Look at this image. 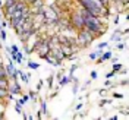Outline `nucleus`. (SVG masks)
<instances>
[{
	"label": "nucleus",
	"mask_w": 129,
	"mask_h": 120,
	"mask_svg": "<svg viewBox=\"0 0 129 120\" xmlns=\"http://www.w3.org/2000/svg\"><path fill=\"white\" fill-rule=\"evenodd\" d=\"M114 98H122V94H114Z\"/></svg>",
	"instance_id": "25"
},
{
	"label": "nucleus",
	"mask_w": 129,
	"mask_h": 120,
	"mask_svg": "<svg viewBox=\"0 0 129 120\" xmlns=\"http://www.w3.org/2000/svg\"><path fill=\"white\" fill-rule=\"evenodd\" d=\"M0 37H2V41L6 40V32L3 31V29H0Z\"/></svg>",
	"instance_id": "14"
},
{
	"label": "nucleus",
	"mask_w": 129,
	"mask_h": 120,
	"mask_svg": "<svg viewBox=\"0 0 129 120\" xmlns=\"http://www.w3.org/2000/svg\"><path fill=\"white\" fill-rule=\"evenodd\" d=\"M0 18H2V13H0Z\"/></svg>",
	"instance_id": "28"
},
{
	"label": "nucleus",
	"mask_w": 129,
	"mask_h": 120,
	"mask_svg": "<svg viewBox=\"0 0 129 120\" xmlns=\"http://www.w3.org/2000/svg\"><path fill=\"white\" fill-rule=\"evenodd\" d=\"M107 46H109L107 43H101V44L98 46V48H100V50H103V48H106V47H107Z\"/></svg>",
	"instance_id": "15"
},
{
	"label": "nucleus",
	"mask_w": 129,
	"mask_h": 120,
	"mask_svg": "<svg viewBox=\"0 0 129 120\" xmlns=\"http://www.w3.org/2000/svg\"><path fill=\"white\" fill-rule=\"evenodd\" d=\"M9 95V89L8 88H0V100L2 98H6Z\"/></svg>",
	"instance_id": "6"
},
{
	"label": "nucleus",
	"mask_w": 129,
	"mask_h": 120,
	"mask_svg": "<svg viewBox=\"0 0 129 120\" xmlns=\"http://www.w3.org/2000/svg\"><path fill=\"white\" fill-rule=\"evenodd\" d=\"M0 8H2V2H0Z\"/></svg>",
	"instance_id": "26"
},
{
	"label": "nucleus",
	"mask_w": 129,
	"mask_h": 120,
	"mask_svg": "<svg viewBox=\"0 0 129 120\" xmlns=\"http://www.w3.org/2000/svg\"><path fill=\"white\" fill-rule=\"evenodd\" d=\"M10 53H18L19 51V48H18V46H15V44H12V47H10V50H9Z\"/></svg>",
	"instance_id": "11"
},
{
	"label": "nucleus",
	"mask_w": 129,
	"mask_h": 120,
	"mask_svg": "<svg viewBox=\"0 0 129 120\" xmlns=\"http://www.w3.org/2000/svg\"><path fill=\"white\" fill-rule=\"evenodd\" d=\"M25 104V101L24 100H22V98H21V100H19V101H18V105H21V107H22V105Z\"/></svg>",
	"instance_id": "19"
},
{
	"label": "nucleus",
	"mask_w": 129,
	"mask_h": 120,
	"mask_svg": "<svg viewBox=\"0 0 129 120\" xmlns=\"http://www.w3.org/2000/svg\"><path fill=\"white\" fill-rule=\"evenodd\" d=\"M16 72V69L15 67H13V63H12V62H10V63L8 64V67H6V73H8L9 76H12V75H13V73Z\"/></svg>",
	"instance_id": "5"
},
{
	"label": "nucleus",
	"mask_w": 129,
	"mask_h": 120,
	"mask_svg": "<svg viewBox=\"0 0 129 120\" xmlns=\"http://www.w3.org/2000/svg\"><path fill=\"white\" fill-rule=\"evenodd\" d=\"M84 25H85V22H84L82 15H81L78 10H76V12H73L72 16H71V26H72L75 31H79V29L84 28Z\"/></svg>",
	"instance_id": "2"
},
{
	"label": "nucleus",
	"mask_w": 129,
	"mask_h": 120,
	"mask_svg": "<svg viewBox=\"0 0 129 120\" xmlns=\"http://www.w3.org/2000/svg\"><path fill=\"white\" fill-rule=\"evenodd\" d=\"M120 69H122V66H120V64H114V66H113V72H114V73H116V72H119Z\"/></svg>",
	"instance_id": "13"
},
{
	"label": "nucleus",
	"mask_w": 129,
	"mask_h": 120,
	"mask_svg": "<svg viewBox=\"0 0 129 120\" xmlns=\"http://www.w3.org/2000/svg\"><path fill=\"white\" fill-rule=\"evenodd\" d=\"M28 66H29V67H31V69H34V70H37V69H38V67H40V66H38V64H37V63H34V62H28Z\"/></svg>",
	"instance_id": "10"
},
{
	"label": "nucleus",
	"mask_w": 129,
	"mask_h": 120,
	"mask_svg": "<svg viewBox=\"0 0 129 120\" xmlns=\"http://www.w3.org/2000/svg\"><path fill=\"white\" fill-rule=\"evenodd\" d=\"M94 38H95V37H94V34H91L88 29L82 28V29H79L78 34H76V44L81 46V47H88L89 44L92 43Z\"/></svg>",
	"instance_id": "1"
},
{
	"label": "nucleus",
	"mask_w": 129,
	"mask_h": 120,
	"mask_svg": "<svg viewBox=\"0 0 129 120\" xmlns=\"http://www.w3.org/2000/svg\"><path fill=\"white\" fill-rule=\"evenodd\" d=\"M75 70H76V66H72V67H71V75H72Z\"/></svg>",
	"instance_id": "20"
},
{
	"label": "nucleus",
	"mask_w": 129,
	"mask_h": 120,
	"mask_svg": "<svg viewBox=\"0 0 129 120\" xmlns=\"http://www.w3.org/2000/svg\"><path fill=\"white\" fill-rule=\"evenodd\" d=\"M113 75H114V72H110V73H107V78H112Z\"/></svg>",
	"instance_id": "24"
},
{
	"label": "nucleus",
	"mask_w": 129,
	"mask_h": 120,
	"mask_svg": "<svg viewBox=\"0 0 129 120\" xmlns=\"http://www.w3.org/2000/svg\"><path fill=\"white\" fill-rule=\"evenodd\" d=\"M9 92H10V94H19V92H21V87H19V84H18V82H13V87H12V88H9Z\"/></svg>",
	"instance_id": "3"
},
{
	"label": "nucleus",
	"mask_w": 129,
	"mask_h": 120,
	"mask_svg": "<svg viewBox=\"0 0 129 120\" xmlns=\"http://www.w3.org/2000/svg\"><path fill=\"white\" fill-rule=\"evenodd\" d=\"M112 59V51L109 50V51H106V53H103V57L98 60V63H101V62H106V60H110Z\"/></svg>",
	"instance_id": "4"
},
{
	"label": "nucleus",
	"mask_w": 129,
	"mask_h": 120,
	"mask_svg": "<svg viewBox=\"0 0 129 120\" xmlns=\"http://www.w3.org/2000/svg\"><path fill=\"white\" fill-rule=\"evenodd\" d=\"M0 29H2V25H0Z\"/></svg>",
	"instance_id": "27"
},
{
	"label": "nucleus",
	"mask_w": 129,
	"mask_h": 120,
	"mask_svg": "<svg viewBox=\"0 0 129 120\" xmlns=\"http://www.w3.org/2000/svg\"><path fill=\"white\" fill-rule=\"evenodd\" d=\"M29 97H31V98H35V92H32L31 91V92H29Z\"/></svg>",
	"instance_id": "23"
},
{
	"label": "nucleus",
	"mask_w": 129,
	"mask_h": 120,
	"mask_svg": "<svg viewBox=\"0 0 129 120\" xmlns=\"http://www.w3.org/2000/svg\"><path fill=\"white\" fill-rule=\"evenodd\" d=\"M28 98H29V95H24V97H22V100H24L25 103H26V101H28Z\"/></svg>",
	"instance_id": "22"
},
{
	"label": "nucleus",
	"mask_w": 129,
	"mask_h": 120,
	"mask_svg": "<svg viewBox=\"0 0 129 120\" xmlns=\"http://www.w3.org/2000/svg\"><path fill=\"white\" fill-rule=\"evenodd\" d=\"M100 54H101L100 51H95V53H91V54H89V59H91V60H95L97 57L100 56Z\"/></svg>",
	"instance_id": "9"
},
{
	"label": "nucleus",
	"mask_w": 129,
	"mask_h": 120,
	"mask_svg": "<svg viewBox=\"0 0 129 120\" xmlns=\"http://www.w3.org/2000/svg\"><path fill=\"white\" fill-rule=\"evenodd\" d=\"M69 81H71L69 76H64V78H62V81H59V85H60V87H63V85H66Z\"/></svg>",
	"instance_id": "8"
},
{
	"label": "nucleus",
	"mask_w": 129,
	"mask_h": 120,
	"mask_svg": "<svg viewBox=\"0 0 129 120\" xmlns=\"http://www.w3.org/2000/svg\"><path fill=\"white\" fill-rule=\"evenodd\" d=\"M18 75H21V78H22V81H24L25 84H28V79H29V76H28L26 73L21 72V70H18Z\"/></svg>",
	"instance_id": "7"
},
{
	"label": "nucleus",
	"mask_w": 129,
	"mask_h": 120,
	"mask_svg": "<svg viewBox=\"0 0 129 120\" xmlns=\"http://www.w3.org/2000/svg\"><path fill=\"white\" fill-rule=\"evenodd\" d=\"M41 110H43V113H47V103L46 101L41 103Z\"/></svg>",
	"instance_id": "12"
},
{
	"label": "nucleus",
	"mask_w": 129,
	"mask_h": 120,
	"mask_svg": "<svg viewBox=\"0 0 129 120\" xmlns=\"http://www.w3.org/2000/svg\"><path fill=\"white\" fill-rule=\"evenodd\" d=\"M47 81H48V87H51V84H53V76H50Z\"/></svg>",
	"instance_id": "18"
},
{
	"label": "nucleus",
	"mask_w": 129,
	"mask_h": 120,
	"mask_svg": "<svg viewBox=\"0 0 129 120\" xmlns=\"http://www.w3.org/2000/svg\"><path fill=\"white\" fill-rule=\"evenodd\" d=\"M97 76H98V75H97L95 70H94V72H91V78H92V79H97Z\"/></svg>",
	"instance_id": "16"
},
{
	"label": "nucleus",
	"mask_w": 129,
	"mask_h": 120,
	"mask_svg": "<svg viewBox=\"0 0 129 120\" xmlns=\"http://www.w3.org/2000/svg\"><path fill=\"white\" fill-rule=\"evenodd\" d=\"M25 3H26V5H32V3H34V2H37V0H24Z\"/></svg>",
	"instance_id": "17"
},
{
	"label": "nucleus",
	"mask_w": 129,
	"mask_h": 120,
	"mask_svg": "<svg viewBox=\"0 0 129 120\" xmlns=\"http://www.w3.org/2000/svg\"><path fill=\"white\" fill-rule=\"evenodd\" d=\"M116 47L119 48V50H122V48L125 47V44H117V46H116Z\"/></svg>",
	"instance_id": "21"
}]
</instances>
